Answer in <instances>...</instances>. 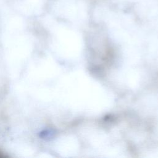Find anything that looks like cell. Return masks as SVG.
<instances>
[{
  "instance_id": "obj_2",
  "label": "cell",
  "mask_w": 158,
  "mask_h": 158,
  "mask_svg": "<svg viewBox=\"0 0 158 158\" xmlns=\"http://www.w3.org/2000/svg\"><path fill=\"white\" fill-rule=\"evenodd\" d=\"M1 156H1V154H0V157H1Z\"/></svg>"
},
{
  "instance_id": "obj_1",
  "label": "cell",
  "mask_w": 158,
  "mask_h": 158,
  "mask_svg": "<svg viewBox=\"0 0 158 158\" xmlns=\"http://www.w3.org/2000/svg\"><path fill=\"white\" fill-rule=\"evenodd\" d=\"M52 131L51 130H43L42 131L40 132V136L41 138L43 139H46V138H49L52 136Z\"/></svg>"
}]
</instances>
